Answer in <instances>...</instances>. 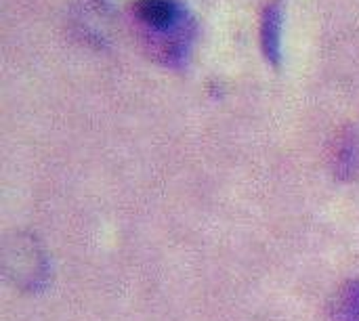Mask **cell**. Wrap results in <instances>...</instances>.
<instances>
[{
    "mask_svg": "<svg viewBox=\"0 0 359 321\" xmlns=\"http://www.w3.org/2000/svg\"><path fill=\"white\" fill-rule=\"evenodd\" d=\"M330 317L332 321H359V280L347 282L339 290Z\"/></svg>",
    "mask_w": 359,
    "mask_h": 321,
    "instance_id": "cell-3",
    "label": "cell"
},
{
    "mask_svg": "<svg viewBox=\"0 0 359 321\" xmlns=\"http://www.w3.org/2000/svg\"><path fill=\"white\" fill-rule=\"evenodd\" d=\"M282 23H284L282 4L278 0L269 2L261 17V46L265 59L273 67H280L282 63Z\"/></svg>",
    "mask_w": 359,
    "mask_h": 321,
    "instance_id": "cell-1",
    "label": "cell"
},
{
    "mask_svg": "<svg viewBox=\"0 0 359 321\" xmlns=\"http://www.w3.org/2000/svg\"><path fill=\"white\" fill-rule=\"evenodd\" d=\"M332 168L334 175L343 181H351L359 177V135L347 132L337 141Z\"/></svg>",
    "mask_w": 359,
    "mask_h": 321,
    "instance_id": "cell-2",
    "label": "cell"
}]
</instances>
